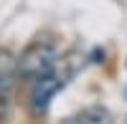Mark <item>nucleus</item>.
Segmentation results:
<instances>
[{
	"label": "nucleus",
	"instance_id": "f257e3e1",
	"mask_svg": "<svg viewBox=\"0 0 127 124\" xmlns=\"http://www.w3.org/2000/svg\"><path fill=\"white\" fill-rule=\"evenodd\" d=\"M56 63H59L56 48L46 41H33L18 58V79H23L26 84H33L48 76L51 71H56Z\"/></svg>",
	"mask_w": 127,
	"mask_h": 124
},
{
	"label": "nucleus",
	"instance_id": "f03ea898",
	"mask_svg": "<svg viewBox=\"0 0 127 124\" xmlns=\"http://www.w3.org/2000/svg\"><path fill=\"white\" fill-rule=\"evenodd\" d=\"M15 81H18V58H13L8 51H0V124L10 122Z\"/></svg>",
	"mask_w": 127,
	"mask_h": 124
},
{
	"label": "nucleus",
	"instance_id": "7ed1b4c3",
	"mask_svg": "<svg viewBox=\"0 0 127 124\" xmlns=\"http://www.w3.org/2000/svg\"><path fill=\"white\" fill-rule=\"evenodd\" d=\"M64 84H66V76L59 71H51L48 76L33 81L31 84V109L36 114H43L51 104V99L59 94V89H64Z\"/></svg>",
	"mask_w": 127,
	"mask_h": 124
},
{
	"label": "nucleus",
	"instance_id": "20e7f679",
	"mask_svg": "<svg viewBox=\"0 0 127 124\" xmlns=\"http://www.w3.org/2000/svg\"><path fill=\"white\" fill-rule=\"evenodd\" d=\"M61 124H112V114L104 106H87Z\"/></svg>",
	"mask_w": 127,
	"mask_h": 124
}]
</instances>
